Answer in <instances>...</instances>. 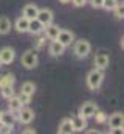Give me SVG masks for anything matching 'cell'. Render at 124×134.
Wrapping results in <instances>:
<instances>
[{
    "label": "cell",
    "mask_w": 124,
    "mask_h": 134,
    "mask_svg": "<svg viewBox=\"0 0 124 134\" xmlns=\"http://www.w3.org/2000/svg\"><path fill=\"white\" fill-rule=\"evenodd\" d=\"M102 80H104L102 70H101V69H93L92 72L87 75V86H89L92 91H96V89H99Z\"/></svg>",
    "instance_id": "cell-1"
},
{
    "label": "cell",
    "mask_w": 124,
    "mask_h": 134,
    "mask_svg": "<svg viewBox=\"0 0 124 134\" xmlns=\"http://www.w3.org/2000/svg\"><path fill=\"white\" fill-rule=\"evenodd\" d=\"M20 63H22V66L25 67V69H34V67L37 66V63H39L36 48H34V50H27V52L22 55Z\"/></svg>",
    "instance_id": "cell-2"
},
{
    "label": "cell",
    "mask_w": 124,
    "mask_h": 134,
    "mask_svg": "<svg viewBox=\"0 0 124 134\" xmlns=\"http://www.w3.org/2000/svg\"><path fill=\"white\" fill-rule=\"evenodd\" d=\"M90 50H92V45H90L89 41L81 39V41H78V42L75 44V53H76L78 58H85V56H89Z\"/></svg>",
    "instance_id": "cell-3"
},
{
    "label": "cell",
    "mask_w": 124,
    "mask_h": 134,
    "mask_svg": "<svg viewBox=\"0 0 124 134\" xmlns=\"http://www.w3.org/2000/svg\"><path fill=\"white\" fill-rule=\"evenodd\" d=\"M36 19H37L44 27H45V25H48V24H53V11H51V9H48V8H42V9H39V11H37Z\"/></svg>",
    "instance_id": "cell-4"
},
{
    "label": "cell",
    "mask_w": 124,
    "mask_h": 134,
    "mask_svg": "<svg viewBox=\"0 0 124 134\" xmlns=\"http://www.w3.org/2000/svg\"><path fill=\"white\" fill-rule=\"evenodd\" d=\"M19 122L20 123H23V125H28V123H31L33 120H34V111L33 109H30V108H23L22 106V109L19 111Z\"/></svg>",
    "instance_id": "cell-5"
},
{
    "label": "cell",
    "mask_w": 124,
    "mask_h": 134,
    "mask_svg": "<svg viewBox=\"0 0 124 134\" xmlns=\"http://www.w3.org/2000/svg\"><path fill=\"white\" fill-rule=\"evenodd\" d=\"M96 109H98V106H96L93 101H85V103L79 108V115H82V117H85V119L93 117V114H95Z\"/></svg>",
    "instance_id": "cell-6"
},
{
    "label": "cell",
    "mask_w": 124,
    "mask_h": 134,
    "mask_svg": "<svg viewBox=\"0 0 124 134\" xmlns=\"http://www.w3.org/2000/svg\"><path fill=\"white\" fill-rule=\"evenodd\" d=\"M14 58H16V53H14L13 48L5 47V48L0 50V61H2V64H11L14 61Z\"/></svg>",
    "instance_id": "cell-7"
},
{
    "label": "cell",
    "mask_w": 124,
    "mask_h": 134,
    "mask_svg": "<svg viewBox=\"0 0 124 134\" xmlns=\"http://www.w3.org/2000/svg\"><path fill=\"white\" fill-rule=\"evenodd\" d=\"M56 41H59L64 47H67V45H70L75 41V34L71 31H67V30H61L59 34H58V37H56Z\"/></svg>",
    "instance_id": "cell-8"
},
{
    "label": "cell",
    "mask_w": 124,
    "mask_h": 134,
    "mask_svg": "<svg viewBox=\"0 0 124 134\" xmlns=\"http://www.w3.org/2000/svg\"><path fill=\"white\" fill-rule=\"evenodd\" d=\"M16 120H17V117H16V114H14V112H11V111L2 112V115H0V125H8V126H14Z\"/></svg>",
    "instance_id": "cell-9"
},
{
    "label": "cell",
    "mask_w": 124,
    "mask_h": 134,
    "mask_svg": "<svg viewBox=\"0 0 124 134\" xmlns=\"http://www.w3.org/2000/svg\"><path fill=\"white\" fill-rule=\"evenodd\" d=\"M71 125H73V131H84V128H87V119L82 115H76L71 119Z\"/></svg>",
    "instance_id": "cell-10"
},
{
    "label": "cell",
    "mask_w": 124,
    "mask_h": 134,
    "mask_svg": "<svg viewBox=\"0 0 124 134\" xmlns=\"http://www.w3.org/2000/svg\"><path fill=\"white\" fill-rule=\"evenodd\" d=\"M123 123H124V115L121 112H115V114H112L110 119H109L110 128H123Z\"/></svg>",
    "instance_id": "cell-11"
},
{
    "label": "cell",
    "mask_w": 124,
    "mask_h": 134,
    "mask_svg": "<svg viewBox=\"0 0 124 134\" xmlns=\"http://www.w3.org/2000/svg\"><path fill=\"white\" fill-rule=\"evenodd\" d=\"M6 100H8V111H11V112H19L22 109V106H23L22 101L19 100V97H16V95L9 97Z\"/></svg>",
    "instance_id": "cell-12"
},
{
    "label": "cell",
    "mask_w": 124,
    "mask_h": 134,
    "mask_svg": "<svg viewBox=\"0 0 124 134\" xmlns=\"http://www.w3.org/2000/svg\"><path fill=\"white\" fill-rule=\"evenodd\" d=\"M44 31H45V36L48 37V39H51V41H54L56 37H58V34H59V27L58 25H53V24H48V25H45L44 27Z\"/></svg>",
    "instance_id": "cell-13"
},
{
    "label": "cell",
    "mask_w": 124,
    "mask_h": 134,
    "mask_svg": "<svg viewBox=\"0 0 124 134\" xmlns=\"http://www.w3.org/2000/svg\"><path fill=\"white\" fill-rule=\"evenodd\" d=\"M95 66H96V69L104 70L106 67L109 66V56H107L106 53H99V55H96V56H95Z\"/></svg>",
    "instance_id": "cell-14"
},
{
    "label": "cell",
    "mask_w": 124,
    "mask_h": 134,
    "mask_svg": "<svg viewBox=\"0 0 124 134\" xmlns=\"http://www.w3.org/2000/svg\"><path fill=\"white\" fill-rule=\"evenodd\" d=\"M64 50H65V47L62 45L59 41H51V44H50V53L53 55V56H61L62 53H64Z\"/></svg>",
    "instance_id": "cell-15"
},
{
    "label": "cell",
    "mask_w": 124,
    "mask_h": 134,
    "mask_svg": "<svg viewBox=\"0 0 124 134\" xmlns=\"http://www.w3.org/2000/svg\"><path fill=\"white\" fill-rule=\"evenodd\" d=\"M28 31L33 34H39L44 31V25L34 17V19H30V24H28Z\"/></svg>",
    "instance_id": "cell-16"
},
{
    "label": "cell",
    "mask_w": 124,
    "mask_h": 134,
    "mask_svg": "<svg viewBox=\"0 0 124 134\" xmlns=\"http://www.w3.org/2000/svg\"><path fill=\"white\" fill-rule=\"evenodd\" d=\"M58 133L61 134H71L73 133V125H71V119H64L58 128Z\"/></svg>",
    "instance_id": "cell-17"
},
{
    "label": "cell",
    "mask_w": 124,
    "mask_h": 134,
    "mask_svg": "<svg viewBox=\"0 0 124 134\" xmlns=\"http://www.w3.org/2000/svg\"><path fill=\"white\" fill-rule=\"evenodd\" d=\"M28 24H30V19H27L25 16H22V17H19L16 20V30L19 33H27L28 31Z\"/></svg>",
    "instance_id": "cell-18"
},
{
    "label": "cell",
    "mask_w": 124,
    "mask_h": 134,
    "mask_svg": "<svg viewBox=\"0 0 124 134\" xmlns=\"http://www.w3.org/2000/svg\"><path fill=\"white\" fill-rule=\"evenodd\" d=\"M37 11H39V8L36 5H33V3H28V5L23 6V16L27 19H34L37 16Z\"/></svg>",
    "instance_id": "cell-19"
},
{
    "label": "cell",
    "mask_w": 124,
    "mask_h": 134,
    "mask_svg": "<svg viewBox=\"0 0 124 134\" xmlns=\"http://www.w3.org/2000/svg\"><path fill=\"white\" fill-rule=\"evenodd\" d=\"M9 30H11V20L6 16H2L0 17V34L5 36L9 33Z\"/></svg>",
    "instance_id": "cell-20"
},
{
    "label": "cell",
    "mask_w": 124,
    "mask_h": 134,
    "mask_svg": "<svg viewBox=\"0 0 124 134\" xmlns=\"http://www.w3.org/2000/svg\"><path fill=\"white\" fill-rule=\"evenodd\" d=\"M14 83H16V78L13 73H5L0 78V87L2 86H14Z\"/></svg>",
    "instance_id": "cell-21"
},
{
    "label": "cell",
    "mask_w": 124,
    "mask_h": 134,
    "mask_svg": "<svg viewBox=\"0 0 124 134\" xmlns=\"http://www.w3.org/2000/svg\"><path fill=\"white\" fill-rule=\"evenodd\" d=\"M22 92H25V94H28V95H33V94L36 92V86H34V83H31V81L23 83V84H22Z\"/></svg>",
    "instance_id": "cell-22"
},
{
    "label": "cell",
    "mask_w": 124,
    "mask_h": 134,
    "mask_svg": "<svg viewBox=\"0 0 124 134\" xmlns=\"http://www.w3.org/2000/svg\"><path fill=\"white\" fill-rule=\"evenodd\" d=\"M0 91H2V95H3L5 98H9V97L14 95V87H13V86H2Z\"/></svg>",
    "instance_id": "cell-23"
},
{
    "label": "cell",
    "mask_w": 124,
    "mask_h": 134,
    "mask_svg": "<svg viewBox=\"0 0 124 134\" xmlns=\"http://www.w3.org/2000/svg\"><path fill=\"white\" fill-rule=\"evenodd\" d=\"M93 117H95L96 123H106V120H107V115H106L102 111H99V109H96V111H95Z\"/></svg>",
    "instance_id": "cell-24"
},
{
    "label": "cell",
    "mask_w": 124,
    "mask_h": 134,
    "mask_svg": "<svg viewBox=\"0 0 124 134\" xmlns=\"http://www.w3.org/2000/svg\"><path fill=\"white\" fill-rule=\"evenodd\" d=\"M113 11H115V14H116V17H118V19H123V17H124V8H123V3H118V2H116V5H115Z\"/></svg>",
    "instance_id": "cell-25"
},
{
    "label": "cell",
    "mask_w": 124,
    "mask_h": 134,
    "mask_svg": "<svg viewBox=\"0 0 124 134\" xmlns=\"http://www.w3.org/2000/svg\"><path fill=\"white\" fill-rule=\"evenodd\" d=\"M115 5H116V0H102V8H106V9H113L115 8Z\"/></svg>",
    "instance_id": "cell-26"
},
{
    "label": "cell",
    "mask_w": 124,
    "mask_h": 134,
    "mask_svg": "<svg viewBox=\"0 0 124 134\" xmlns=\"http://www.w3.org/2000/svg\"><path fill=\"white\" fill-rule=\"evenodd\" d=\"M19 100L22 101V104H28V103L31 101V95H28V94H25V92L20 91V94H19Z\"/></svg>",
    "instance_id": "cell-27"
},
{
    "label": "cell",
    "mask_w": 124,
    "mask_h": 134,
    "mask_svg": "<svg viewBox=\"0 0 124 134\" xmlns=\"http://www.w3.org/2000/svg\"><path fill=\"white\" fill-rule=\"evenodd\" d=\"M13 128L14 126H8V125H0V133H13Z\"/></svg>",
    "instance_id": "cell-28"
},
{
    "label": "cell",
    "mask_w": 124,
    "mask_h": 134,
    "mask_svg": "<svg viewBox=\"0 0 124 134\" xmlns=\"http://www.w3.org/2000/svg\"><path fill=\"white\" fill-rule=\"evenodd\" d=\"M93 8H102V0H90Z\"/></svg>",
    "instance_id": "cell-29"
},
{
    "label": "cell",
    "mask_w": 124,
    "mask_h": 134,
    "mask_svg": "<svg viewBox=\"0 0 124 134\" xmlns=\"http://www.w3.org/2000/svg\"><path fill=\"white\" fill-rule=\"evenodd\" d=\"M71 3H73L75 6H84V5L87 3V0H71Z\"/></svg>",
    "instance_id": "cell-30"
},
{
    "label": "cell",
    "mask_w": 124,
    "mask_h": 134,
    "mask_svg": "<svg viewBox=\"0 0 124 134\" xmlns=\"http://www.w3.org/2000/svg\"><path fill=\"white\" fill-rule=\"evenodd\" d=\"M44 42H45V37H39V39H37V42H36V48H42Z\"/></svg>",
    "instance_id": "cell-31"
},
{
    "label": "cell",
    "mask_w": 124,
    "mask_h": 134,
    "mask_svg": "<svg viewBox=\"0 0 124 134\" xmlns=\"http://www.w3.org/2000/svg\"><path fill=\"white\" fill-rule=\"evenodd\" d=\"M23 133L25 134H36V131H34V130H25Z\"/></svg>",
    "instance_id": "cell-32"
},
{
    "label": "cell",
    "mask_w": 124,
    "mask_h": 134,
    "mask_svg": "<svg viewBox=\"0 0 124 134\" xmlns=\"http://www.w3.org/2000/svg\"><path fill=\"white\" fill-rule=\"evenodd\" d=\"M59 2H61V3H70L71 0H59Z\"/></svg>",
    "instance_id": "cell-33"
},
{
    "label": "cell",
    "mask_w": 124,
    "mask_h": 134,
    "mask_svg": "<svg viewBox=\"0 0 124 134\" xmlns=\"http://www.w3.org/2000/svg\"><path fill=\"white\" fill-rule=\"evenodd\" d=\"M2 66H3V64H2V61H0V67H2Z\"/></svg>",
    "instance_id": "cell-34"
},
{
    "label": "cell",
    "mask_w": 124,
    "mask_h": 134,
    "mask_svg": "<svg viewBox=\"0 0 124 134\" xmlns=\"http://www.w3.org/2000/svg\"><path fill=\"white\" fill-rule=\"evenodd\" d=\"M0 115H2V111H0Z\"/></svg>",
    "instance_id": "cell-35"
}]
</instances>
